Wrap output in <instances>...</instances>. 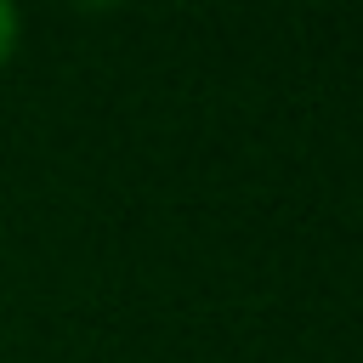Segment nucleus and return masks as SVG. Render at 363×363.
Returning <instances> with one entry per match:
<instances>
[{"label":"nucleus","instance_id":"obj_1","mask_svg":"<svg viewBox=\"0 0 363 363\" xmlns=\"http://www.w3.org/2000/svg\"><path fill=\"white\" fill-rule=\"evenodd\" d=\"M17 45H23V11L11 0H0V68L17 57Z\"/></svg>","mask_w":363,"mask_h":363}]
</instances>
